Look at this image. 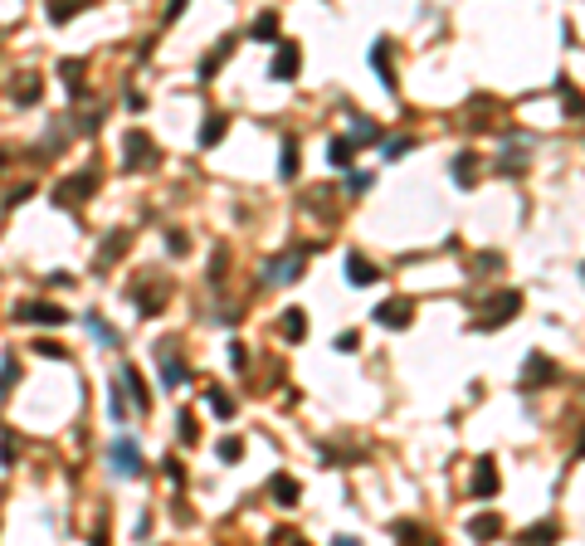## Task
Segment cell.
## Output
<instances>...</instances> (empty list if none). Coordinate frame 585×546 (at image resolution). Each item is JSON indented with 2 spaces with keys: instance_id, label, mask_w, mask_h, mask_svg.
<instances>
[{
  "instance_id": "44dd1931",
  "label": "cell",
  "mask_w": 585,
  "mask_h": 546,
  "mask_svg": "<svg viewBox=\"0 0 585 546\" xmlns=\"http://www.w3.org/2000/svg\"><path fill=\"white\" fill-rule=\"evenodd\" d=\"M224 127H229L224 117H210V122L200 127V147H215V142H220V136H224Z\"/></svg>"
},
{
  "instance_id": "484cf974",
  "label": "cell",
  "mask_w": 585,
  "mask_h": 546,
  "mask_svg": "<svg viewBox=\"0 0 585 546\" xmlns=\"http://www.w3.org/2000/svg\"><path fill=\"white\" fill-rule=\"evenodd\" d=\"M205 400H210V409H215V415H234V400H229L224 390H210Z\"/></svg>"
},
{
  "instance_id": "6da1fadb",
  "label": "cell",
  "mask_w": 585,
  "mask_h": 546,
  "mask_svg": "<svg viewBox=\"0 0 585 546\" xmlns=\"http://www.w3.org/2000/svg\"><path fill=\"white\" fill-rule=\"evenodd\" d=\"M108 459H112V473H117V478H137L141 473V449L132 439H117L108 449Z\"/></svg>"
},
{
  "instance_id": "277c9868",
  "label": "cell",
  "mask_w": 585,
  "mask_h": 546,
  "mask_svg": "<svg viewBox=\"0 0 585 546\" xmlns=\"http://www.w3.org/2000/svg\"><path fill=\"white\" fill-rule=\"evenodd\" d=\"M88 186H98V171H84V176H74V181H64V186H59V191H54V200H59V205H79V200H84V195H88Z\"/></svg>"
},
{
  "instance_id": "9a60e30c",
  "label": "cell",
  "mask_w": 585,
  "mask_h": 546,
  "mask_svg": "<svg viewBox=\"0 0 585 546\" xmlns=\"http://www.w3.org/2000/svg\"><path fill=\"white\" fill-rule=\"evenodd\" d=\"M474 171H478V157H474V152L454 157V181H459V186H474Z\"/></svg>"
},
{
  "instance_id": "ffe728a7",
  "label": "cell",
  "mask_w": 585,
  "mask_h": 546,
  "mask_svg": "<svg viewBox=\"0 0 585 546\" xmlns=\"http://www.w3.org/2000/svg\"><path fill=\"white\" fill-rule=\"evenodd\" d=\"M161 376H166V385H181L191 371H186V361H171V356L161 352Z\"/></svg>"
},
{
  "instance_id": "d6986e66",
  "label": "cell",
  "mask_w": 585,
  "mask_h": 546,
  "mask_svg": "<svg viewBox=\"0 0 585 546\" xmlns=\"http://www.w3.org/2000/svg\"><path fill=\"white\" fill-rule=\"evenodd\" d=\"M88 332H93V337H98V342H103V347H117V332H112L108 322H103V317H98V312H88Z\"/></svg>"
},
{
  "instance_id": "9c48e42d",
  "label": "cell",
  "mask_w": 585,
  "mask_h": 546,
  "mask_svg": "<svg viewBox=\"0 0 585 546\" xmlns=\"http://www.w3.org/2000/svg\"><path fill=\"white\" fill-rule=\"evenodd\" d=\"M298 64H303L298 49H293V44H283L279 54H274V69H269V74H274L279 83H288V79H298Z\"/></svg>"
},
{
  "instance_id": "7a4b0ae2",
  "label": "cell",
  "mask_w": 585,
  "mask_h": 546,
  "mask_svg": "<svg viewBox=\"0 0 585 546\" xmlns=\"http://www.w3.org/2000/svg\"><path fill=\"white\" fill-rule=\"evenodd\" d=\"M15 322H44V327H64L69 322V312L54 307V302H20L15 307Z\"/></svg>"
},
{
  "instance_id": "83f0119b",
  "label": "cell",
  "mask_w": 585,
  "mask_h": 546,
  "mask_svg": "<svg viewBox=\"0 0 585 546\" xmlns=\"http://www.w3.org/2000/svg\"><path fill=\"white\" fill-rule=\"evenodd\" d=\"M239 454H244V444H239V439H224V444H220V459H224V464H234Z\"/></svg>"
},
{
  "instance_id": "3957f363",
  "label": "cell",
  "mask_w": 585,
  "mask_h": 546,
  "mask_svg": "<svg viewBox=\"0 0 585 546\" xmlns=\"http://www.w3.org/2000/svg\"><path fill=\"white\" fill-rule=\"evenodd\" d=\"M156 162H161V157H156V147H151V136H146V132H132V136H127V166L151 171Z\"/></svg>"
},
{
  "instance_id": "f1b7e54d",
  "label": "cell",
  "mask_w": 585,
  "mask_h": 546,
  "mask_svg": "<svg viewBox=\"0 0 585 546\" xmlns=\"http://www.w3.org/2000/svg\"><path fill=\"white\" fill-rule=\"evenodd\" d=\"M371 186H376V181H371V176H366V171H351V195H361V191H371Z\"/></svg>"
},
{
  "instance_id": "e0dca14e",
  "label": "cell",
  "mask_w": 585,
  "mask_h": 546,
  "mask_svg": "<svg viewBox=\"0 0 585 546\" xmlns=\"http://www.w3.org/2000/svg\"><path fill=\"white\" fill-rule=\"evenodd\" d=\"M108 415H112V425H122V420H127V405H122V376H117L112 390H108Z\"/></svg>"
},
{
  "instance_id": "d4e9b609",
  "label": "cell",
  "mask_w": 585,
  "mask_h": 546,
  "mask_svg": "<svg viewBox=\"0 0 585 546\" xmlns=\"http://www.w3.org/2000/svg\"><path fill=\"white\" fill-rule=\"evenodd\" d=\"M283 332H288L293 342H298V337H303V332H307V317H303V312H298V307H293V312L283 317Z\"/></svg>"
},
{
  "instance_id": "4316f807",
  "label": "cell",
  "mask_w": 585,
  "mask_h": 546,
  "mask_svg": "<svg viewBox=\"0 0 585 546\" xmlns=\"http://www.w3.org/2000/svg\"><path fill=\"white\" fill-rule=\"evenodd\" d=\"M15 98H20V103H34V98H39V79H25L15 88Z\"/></svg>"
},
{
  "instance_id": "ac0fdd59",
  "label": "cell",
  "mask_w": 585,
  "mask_h": 546,
  "mask_svg": "<svg viewBox=\"0 0 585 546\" xmlns=\"http://www.w3.org/2000/svg\"><path fill=\"white\" fill-rule=\"evenodd\" d=\"M254 39H264V44H269V39H279V15H274V10H264V15H259Z\"/></svg>"
},
{
  "instance_id": "8fae6325",
  "label": "cell",
  "mask_w": 585,
  "mask_h": 546,
  "mask_svg": "<svg viewBox=\"0 0 585 546\" xmlns=\"http://www.w3.org/2000/svg\"><path fill=\"white\" fill-rule=\"evenodd\" d=\"M351 152H356V142H351V136H332V142H327V162L341 166V171L351 166Z\"/></svg>"
},
{
  "instance_id": "7c38bea8",
  "label": "cell",
  "mask_w": 585,
  "mask_h": 546,
  "mask_svg": "<svg viewBox=\"0 0 585 546\" xmlns=\"http://www.w3.org/2000/svg\"><path fill=\"white\" fill-rule=\"evenodd\" d=\"M122 385L132 390L137 409H146V405H151V395H146V385H141V376H137V366H122Z\"/></svg>"
},
{
  "instance_id": "1f68e13d",
  "label": "cell",
  "mask_w": 585,
  "mask_h": 546,
  "mask_svg": "<svg viewBox=\"0 0 585 546\" xmlns=\"http://www.w3.org/2000/svg\"><path fill=\"white\" fill-rule=\"evenodd\" d=\"M79 74H84V69H79V64H64V79H69V88H74V93H79V88H84V79H79Z\"/></svg>"
},
{
  "instance_id": "2e32d148",
  "label": "cell",
  "mask_w": 585,
  "mask_h": 546,
  "mask_svg": "<svg viewBox=\"0 0 585 546\" xmlns=\"http://www.w3.org/2000/svg\"><path fill=\"white\" fill-rule=\"evenodd\" d=\"M371 59H376V74H381V83H386V88H395V74H390V49H386V39H381V44L371 49Z\"/></svg>"
},
{
  "instance_id": "e575fe53",
  "label": "cell",
  "mask_w": 585,
  "mask_h": 546,
  "mask_svg": "<svg viewBox=\"0 0 585 546\" xmlns=\"http://www.w3.org/2000/svg\"><path fill=\"white\" fill-rule=\"evenodd\" d=\"M336 352H356V332H341L336 337Z\"/></svg>"
},
{
  "instance_id": "ba28073f",
  "label": "cell",
  "mask_w": 585,
  "mask_h": 546,
  "mask_svg": "<svg viewBox=\"0 0 585 546\" xmlns=\"http://www.w3.org/2000/svg\"><path fill=\"white\" fill-rule=\"evenodd\" d=\"M376 278H381V269H376V264H366L361 254H346V283L366 288V283H376Z\"/></svg>"
},
{
  "instance_id": "f546056e",
  "label": "cell",
  "mask_w": 585,
  "mask_h": 546,
  "mask_svg": "<svg viewBox=\"0 0 585 546\" xmlns=\"http://www.w3.org/2000/svg\"><path fill=\"white\" fill-rule=\"evenodd\" d=\"M527 537H531V542H551V537H556V527H551V522H541V527H531Z\"/></svg>"
},
{
  "instance_id": "30bf717a",
  "label": "cell",
  "mask_w": 585,
  "mask_h": 546,
  "mask_svg": "<svg viewBox=\"0 0 585 546\" xmlns=\"http://www.w3.org/2000/svg\"><path fill=\"white\" fill-rule=\"evenodd\" d=\"M517 302H522V293H502V298L493 302L498 312H493V317H478V327H502V322H507V317L517 312Z\"/></svg>"
},
{
  "instance_id": "603a6c76",
  "label": "cell",
  "mask_w": 585,
  "mask_h": 546,
  "mask_svg": "<svg viewBox=\"0 0 585 546\" xmlns=\"http://www.w3.org/2000/svg\"><path fill=\"white\" fill-rule=\"evenodd\" d=\"M279 171H283V176H298V142H293V136L283 142V162H279Z\"/></svg>"
},
{
  "instance_id": "8992f818",
  "label": "cell",
  "mask_w": 585,
  "mask_h": 546,
  "mask_svg": "<svg viewBox=\"0 0 585 546\" xmlns=\"http://www.w3.org/2000/svg\"><path fill=\"white\" fill-rule=\"evenodd\" d=\"M376 322H381V327H410V302L405 298L381 302V307H376Z\"/></svg>"
},
{
  "instance_id": "5bb4252c",
  "label": "cell",
  "mask_w": 585,
  "mask_h": 546,
  "mask_svg": "<svg viewBox=\"0 0 585 546\" xmlns=\"http://www.w3.org/2000/svg\"><path fill=\"white\" fill-rule=\"evenodd\" d=\"M269 492H274V497H279L283 507H293V502H298V483H293V478H288V473H279V478H274V483H269Z\"/></svg>"
},
{
  "instance_id": "cb8c5ba5",
  "label": "cell",
  "mask_w": 585,
  "mask_h": 546,
  "mask_svg": "<svg viewBox=\"0 0 585 546\" xmlns=\"http://www.w3.org/2000/svg\"><path fill=\"white\" fill-rule=\"evenodd\" d=\"M376 136H381V127H376V122H366V117H356V122H351V142H376Z\"/></svg>"
},
{
  "instance_id": "4dcf8cb0",
  "label": "cell",
  "mask_w": 585,
  "mask_h": 546,
  "mask_svg": "<svg viewBox=\"0 0 585 546\" xmlns=\"http://www.w3.org/2000/svg\"><path fill=\"white\" fill-rule=\"evenodd\" d=\"M10 381H15V361H5V366H0V400H5V390H10Z\"/></svg>"
},
{
  "instance_id": "4fadbf2b",
  "label": "cell",
  "mask_w": 585,
  "mask_h": 546,
  "mask_svg": "<svg viewBox=\"0 0 585 546\" xmlns=\"http://www.w3.org/2000/svg\"><path fill=\"white\" fill-rule=\"evenodd\" d=\"M474 492L478 497H493L498 492V468L488 464V459H483V468H478V478H474Z\"/></svg>"
},
{
  "instance_id": "52a82bcc",
  "label": "cell",
  "mask_w": 585,
  "mask_h": 546,
  "mask_svg": "<svg viewBox=\"0 0 585 546\" xmlns=\"http://www.w3.org/2000/svg\"><path fill=\"white\" fill-rule=\"evenodd\" d=\"M522 381H527V390H541V385H551V381H556V366H551L546 356H531V361H527V371H522Z\"/></svg>"
},
{
  "instance_id": "d590c367",
  "label": "cell",
  "mask_w": 585,
  "mask_h": 546,
  "mask_svg": "<svg viewBox=\"0 0 585 546\" xmlns=\"http://www.w3.org/2000/svg\"><path fill=\"white\" fill-rule=\"evenodd\" d=\"M181 439H186V444H195V420H191V415H181Z\"/></svg>"
},
{
  "instance_id": "d6a6232c",
  "label": "cell",
  "mask_w": 585,
  "mask_h": 546,
  "mask_svg": "<svg viewBox=\"0 0 585 546\" xmlns=\"http://www.w3.org/2000/svg\"><path fill=\"white\" fill-rule=\"evenodd\" d=\"M405 152H410V142H405V136H395V142L386 147V157H390V162H395V157H405Z\"/></svg>"
},
{
  "instance_id": "5b68a950",
  "label": "cell",
  "mask_w": 585,
  "mask_h": 546,
  "mask_svg": "<svg viewBox=\"0 0 585 546\" xmlns=\"http://www.w3.org/2000/svg\"><path fill=\"white\" fill-rule=\"evenodd\" d=\"M293 278H303V254L274 259V264H269V273H264V283H293Z\"/></svg>"
},
{
  "instance_id": "8d00e7d4",
  "label": "cell",
  "mask_w": 585,
  "mask_h": 546,
  "mask_svg": "<svg viewBox=\"0 0 585 546\" xmlns=\"http://www.w3.org/2000/svg\"><path fill=\"white\" fill-rule=\"evenodd\" d=\"M181 10H186V0H171V5H166V20H176Z\"/></svg>"
},
{
  "instance_id": "7402d4cb",
  "label": "cell",
  "mask_w": 585,
  "mask_h": 546,
  "mask_svg": "<svg viewBox=\"0 0 585 546\" xmlns=\"http://www.w3.org/2000/svg\"><path fill=\"white\" fill-rule=\"evenodd\" d=\"M469 532H474V537H498V532H502V522L493 517V512H488V517H474V522H469Z\"/></svg>"
},
{
  "instance_id": "836d02e7",
  "label": "cell",
  "mask_w": 585,
  "mask_h": 546,
  "mask_svg": "<svg viewBox=\"0 0 585 546\" xmlns=\"http://www.w3.org/2000/svg\"><path fill=\"white\" fill-rule=\"evenodd\" d=\"M166 478H171V483H186V468L176 464V459H166Z\"/></svg>"
}]
</instances>
